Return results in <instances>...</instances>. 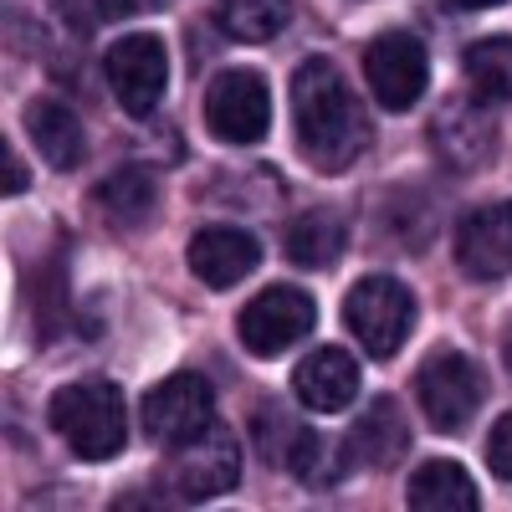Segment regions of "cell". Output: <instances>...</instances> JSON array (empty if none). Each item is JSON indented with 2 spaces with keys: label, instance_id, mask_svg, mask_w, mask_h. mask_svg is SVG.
<instances>
[{
  "label": "cell",
  "instance_id": "1",
  "mask_svg": "<svg viewBox=\"0 0 512 512\" xmlns=\"http://www.w3.org/2000/svg\"><path fill=\"white\" fill-rule=\"evenodd\" d=\"M292 118H297V149L323 175H344L369 149L364 103L328 57H308L292 72Z\"/></svg>",
  "mask_w": 512,
  "mask_h": 512
},
{
  "label": "cell",
  "instance_id": "2",
  "mask_svg": "<svg viewBox=\"0 0 512 512\" xmlns=\"http://www.w3.org/2000/svg\"><path fill=\"white\" fill-rule=\"evenodd\" d=\"M52 425H57V436L67 441L72 456L113 461L128 441V410H123L118 384H108V379L62 384L52 395Z\"/></svg>",
  "mask_w": 512,
  "mask_h": 512
},
{
  "label": "cell",
  "instance_id": "3",
  "mask_svg": "<svg viewBox=\"0 0 512 512\" xmlns=\"http://www.w3.org/2000/svg\"><path fill=\"white\" fill-rule=\"evenodd\" d=\"M344 323L354 328V338L364 344V354L390 359L405 349V338L415 328V297L405 282L395 277H364L349 287L344 297Z\"/></svg>",
  "mask_w": 512,
  "mask_h": 512
},
{
  "label": "cell",
  "instance_id": "4",
  "mask_svg": "<svg viewBox=\"0 0 512 512\" xmlns=\"http://www.w3.org/2000/svg\"><path fill=\"white\" fill-rule=\"evenodd\" d=\"M482 395H487L482 369L456 349L431 354L415 374V400H420L425 420H431V431H446V436L461 431V425L482 410Z\"/></svg>",
  "mask_w": 512,
  "mask_h": 512
},
{
  "label": "cell",
  "instance_id": "5",
  "mask_svg": "<svg viewBox=\"0 0 512 512\" xmlns=\"http://www.w3.org/2000/svg\"><path fill=\"white\" fill-rule=\"evenodd\" d=\"M313 318H318V303H313V297H308L303 287H287V282H277V287H267V292H256L251 303L241 308L236 333H241L246 354H256V359H272V354L292 349L297 338H308Z\"/></svg>",
  "mask_w": 512,
  "mask_h": 512
},
{
  "label": "cell",
  "instance_id": "6",
  "mask_svg": "<svg viewBox=\"0 0 512 512\" xmlns=\"http://www.w3.org/2000/svg\"><path fill=\"white\" fill-rule=\"evenodd\" d=\"M205 123L210 134L226 144H256L272 128V93L267 82L246 72V67H226L216 82L205 88Z\"/></svg>",
  "mask_w": 512,
  "mask_h": 512
},
{
  "label": "cell",
  "instance_id": "7",
  "mask_svg": "<svg viewBox=\"0 0 512 512\" xmlns=\"http://www.w3.org/2000/svg\"><path fill=\"white\" fill-rule=\"evenodd\" d=\"M103 72H108V88L123 103V113L149 118L169 88V52L159 36H123L108 47Z\"/></svg>",
  "mask_w": 512,
  "mask_h": 512
},
{
  "label": "cell",
  "instance_id": "8",
  "mask_svg": "<svg viewBox=\"0 0 512 512\" xmlns=\"http://www.w3.org/2000/svg\"><path fill=\"white\" fill-rule=\"evenodd\" d=\"M364 77H369V93L379 98V108L405 113L420 103L425 82H431V57H425V47L410 31H384L364 52Z\"/></svg>",
  "mask_w": 512,
  "mask_h": 512
},
{
  "label": "cell",
  "instance_id": "9",
  "mask_svg": "<svg viewBox=\"0 0 512 512\" xmlns=\"http://www.w3.org/2000/svg\"><path fill=\"white\" fill-rule=\"evenodd\" d=\"M210 410L216 395L200 374H169L144 395V436L159 446H185L210 431Z\"/></svg>",
  "mask_w": 512,
  "mask_h": 512
},
{
  "label": "cell",
  "instance_id": "10",
  "mask_svg": "<svg viewBox=\"0 0 512 512\" xmlns=\"http://www.w3.org/2000/svg\"><path fill=\"white\" fill-rule=\"evenodd\" d=\"M241 477V451L226 431H216L210 425L205 436L175 446V461H169V482H175V492L185 502H205V497H221L231 492Z\"/></svg>",
  "mask_w": 512,
  "mask_h": 512
},
{
  "label": "cell",
  "instance_id": "11",
  "mask_svg": "<svg viewBox=\"0 0 512 512\" xmlns=\"http://www.w3.org/2000/svg\"><path fill=\"white\" fill-rule=\"evenodd\" d=\"M456 267L477 282H497L512 272V200L482 205L456 226Z\"/></svg>",
  "mask_w": 512,
  "mask_h": 512
},
{
  "label": "cell",
  "instance_id": "12",
  "mask_svg": "<svg viewBox=\"0 0 512 512\" xmlns=\"http://www.w3.org/2000/svg\"><path fill=\"white\" fill-rule=\"evenodd\" d=\"M256 262H262V246L241 226H205L190 241V272L210 287H236L256 272Z\"/></svg>",
  "mask_w": 512,
  "mask_h": 512
},
{
  "label": "cell",
  "instance_id": "13",
  "mask_svg": "<svg viewBox=\"0 0 512 512\" xmlns=\"http://www.w3.org/2000/svg\"><path fill=\"white\" fill-rule=\"evenodd\" d=\"M292 390L308 410H323V415H338L349 410L354 395H359V364L349 359V349H313L292 374Z\"/></svg>",
  "mask_w": 512,
  "mask_h": 512
},
{
  "label": "cell",
  "instance_id": "14",
  "mask_svg": "<svg viewBox=\"0 0 512 512\" xmlns=\"http://www.w3.org/2000/svg\"><path fill=\"white\" fill-rule=\"evenodd\" d=\"M431 139H436V149H441V159L451 169H477L497 149V128H492V113L487 108L446 103L441 118H436V128H431Z\"/></svg>",
  "mask_w": 512,
  "mask_h": 512
},
{
  "label": "cell",
  "instance_id": "15",
  "mask_svg": "<svg viewBox=\"0 0 512 512\" xmlns=\"http://www.w3.org/2000/svg\"><path fill=\"white\" fill-rule=\"evenodd\" d=\"M344 246H349V216L338 205H313L287 226V262L292 267L323 272L344 256Z\"/></svg>",
  "mask_w": 512,
  "mask_h": 512
},
{
  "label": "cell",
  "instance_id": "16",
  "mask_svg": "<svg viewBox=\"0 0 512 512\" xmlns=\"http://www.w3.org/2000/svg\"><path fill=\"white\" fill-rule=\"evenodd\" d=\"M26 134L31 144L41 149V159H47L52 169H77L82 159H88V134H82V123L67 103L57 98H36L26 108Z\"/></svg>",
  "mask_w": 512,
  "mask_h": 512
},
{
  "label": "cell",
  "instance_id": "17",
  "mask_svg": "<svg viewBox=\"0 0 512 512\" xmlns=\"http://www.w3.org/2000/svg\"><path fill=\"white\" fill-rule=\"evenodd\" d=\"M349 451H359L364 466H395L410 451V431H405V415L395 400H374L349 431Z\"/></svg>",
  "mask_w": 512,
  "mask_h": 512
},
{
  "label": "cell",
  "instance_id": "18",
  "mask_svg": "<svg viewBox=\"0 0 512 512\" xmlns=\"http://www.w3.org/2000/svg\"><path fill=\"white\" fill-rule=\"evenodd\" d=\"M410 507H431V512H472L482 497H477V482L466 466L456 461H425L420 472L410 477V492H405Z\"/></svg>",
  "mask_w": 512,
  "mask_h": 512
},
{
  "label": "cell",
  "instance_id": "19",
  "mask_svg": "<svg viewBox=\"0 0 512 512\" xmlns=\"http://www.w3.org/2000/svg\"><path fill=\"white\" fill-rule=\"evenodd\" d=\"M461 72H466V88L482 108H497L512 98V36H482L466 47L461 57Z\"/></svg>",
  "mask_w": 512,
  "mask_h": 512
},
{
  "label": "cell",
  "instance_id": "20",
  "mask_svg": "<svg viewBox=\"0 0 512 512\" xmlns=\"http://www.w3.org/2000/svg\"><path fill=\"white\" fill-rule=\"evenodd\" d=\"M93 200L113 226H144L149 210H154V175L144 164H118L113 175L98 180Z\"/></svg>",
  "mask_w": 512,
  "mask_h": 512
},
{
  "label": "cell",
  "instance_id": "21",
  "mask_svg": "<svg viewBox=\"0 0 512 512\" xmlns=\"http://www.w3.org/2000/svg\"><path fill=\"white\" fill-rule=\"evenodd\" d=\"M216 16L236 41H272L292 16V0H221Z\"/></svg>",
  "mask_w": 512,
  "mask_h": 512
},
{
  "label": "cell",
  "instance_id": "22",
  "mask_svg": "<svg viewBox=\"0 0 512 512\" xmlns=\"http://www.w3.org/2000/svg\"><path fill=\"white\" fill-rule=\"evenodd\" d=\"M297 431H303V425L282 420V410H277V405H267L262 415H256V436H262V451H267L272 461H287V451H292Z\"/></svg>",
  "mask_w": 512,
  "mask_h": 512
},
{
  "label": "cell",
  "instance_id": "23",
  "mask_svg": "<svg viewBox=\"0 0 512 512\" xmlns=\"http://www.w3.org/2000/svg\"><path fill=\"white\" fill-rule=\"evenodd\" d=\"M487 461H492V472L502 482H512V410L492 425V436H487Z\"/></svg>",
  "mask_w": 512,
  "mask_h": 512
},
{
  "label": "cell",
  "instance_id": "24",
  "mask_svg": "<svg viewBox=\"0 0 512 512\" xmlns=\"http://www.w3.org/2000/svg\"><path fill=\"white\" fill-rule=\"evenodd\" d=\"M0 175H6V195H21V190L31 185V175L21 169V159H16L11 144H0Z\"/></svg>",
  "mask_w": 512,
  "mask_h": 512
},
{
  "label": "cell",
  "instance_id": "25",
  "mask_svg": "<svg viewBox=\"0 0 512 512\" xmlns=\"http://www.w3.org/2000/svg\"><path fill=\"white\" fill-rule=\"evenodd\" d=\"M149 6H159V0H98V11L103 16H134V11H149Z\"/></svg>",
  "mask_w": 512,
  "mask_h": 512
},
{
  "label": "cell",
  "instance_id": "26",
  "mask_svg": "<svg viewBox=\"0 0 512 512\" xmlns=\"http://www.w3.org/2000/svg\"><path fill=\"white\" fill-rule=\"evenodd\" d=\"M451 11H492V6H502V0H446Z\"/></svg>",
  "mask_w": 512,
  "mask_h": 512
},
{
  "label": "cell",
  "instance_id": "27",
  "mask_svg": "<svg viewBox=\"0 0 512 512\" xmlns=\"http://www.w3.org/2000/svg\"><path fill=\"white\" fill-rule=\"evenodd\" d=\"M507 364H512V338H507Z\"/></svg>",
  "mask_w": 512,
  "mask_h": 512
}]
</instances>
